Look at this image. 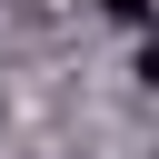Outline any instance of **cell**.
<instances>
[{"label": "cell", "mask_w": 159, "mask_h": 159, "mask_svg": "<svg viewBox=\"0 0 159 159\" xmlns=\"http://www.w3.org/2000/svg\"><path fill=\"white\" fill-rule=\"evenodd\" d=\"M149 10L159 0H99V20H119V30H149Z\"/></svg>", "instance_id": "1"}, {"label": "cell", "mask_w": 159, "mask_h": 159, "mask_svg": "<svg viewBox=\"0 0 159 159\" xmlns=\"http://www.w3.org/2000/svg\"><path fill=\"white\" fill-rule=\"evenodd\" d=\"M139 80H149V89H159V40H139Z\"/></svg>", "instance_id": "2"}]
</instances>
